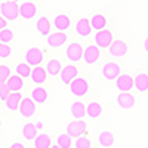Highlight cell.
Masks as SVG:
<instances>
[{
	"instance_id": "6da1fadb",
	"label": "cell",
	"mask_w": 148,
	"mask_h": 148,
	"mask_svg": "<svg viewBox=\"0 0 148 148\" xmlns=\"http://www.w3.org/2000/svg\"><path fill=\"white\" fill-rule=\"evenodd\" d=\"M0 15L6 18L8 21H15L19 15V6L14 0H6L0 5Z\"/></svg>"
},
{
	"instance_id": "7a4b0ae2",
	"label": "cell",
	"mask_w": 148,
	"mask_h": 148,
	"mask_svg": "<svg viewBox=\"0 0 148 148\" xmlns=\"http://www.w3.org/2000/svg\"><path fill=\"white\" fill-rule=\"evenodd\" d=\"M68 88H70L71 95H74L76 98H82L89 92V83L83 77H76L68 84Z\"/></svg>"
},
{
	"instance_id": "3957f363",
	"label": "cell",
	"mask_w": 148,
	"mask_h": 148,
	"mask_svg": "<svg viewBox=\"0 0 148 148\" xmlns=\"http://www.w3.org/2000/svg\"><path fill=\"white\" fill-rule=\"evenodd\" d=\"M83 51H84V49L82 47L80 43L73 42L65 49V56H67V59L70 61V62H73V64L74 62H79V61L83 59Z\"/></svg>"
},
{
	"instance_id": "277c9868",
	"label": "cell",
	"mask_w": 148,
	"mask_h": 148,
	"mask_svg": "<svg viewBox=\"0 0 148 148\" xmlns=\"http://www.w3.org/2000/svg\"><path fill=\"white\" fill-rule=\"evenodd\" d=\"M67 39H68V36L65 34V31H56L46 37V45L51 49H59L65 45Z\"/></svg>"
},
{
	"instance_id": "5b68a950",
	"label": "cell",
	"mask_w": 148,
	"mask_h": 148,
	"mask_svg": "<svg viewBox=\"0 0 148 148\" xmlns=\"http://www.w3.org/2000/svg\"><path fill=\"white\" fill-rule=\"evenodd\" d=\"M101 56V51L96 45H89L83 51V61L86 65H95Z\"/></svg>"
},
{
	"instance_id": "8992f818",
	"label": "cell",
	"mask_w": 148,
	"mask_h": 148,
	"mask_svg": "<svg viewBox=\"0 0 148 148\" xmlns=\"http://www.w3.org/2000/svg\"><path fill=\"white\" fill-rule=\"evenodd\" d=\"M93 42L98 47L101 49H108L110 45L113 43V33L108 31V30H101V31H96V34L93 36Z\"/></svg>"
},
{
	"instance_id": "52a82bcc",
	"label": "cell",
	"mask_w": 148,
	"mask_h": 148,
	"mask_svg": "<svg viewBox=\"0 0 148 148\" xmlns=\"http://www.w3.org/2000/svg\"><path fill=\"white\" fill-rule=\"evenodd\" d=\"M101 74H102V77L105 79V80H110V82H113V80H116L120 74H121V68H120V65L117 64V62H107L104 67H102V70H101Z\"/></svg>"
},
{
	"instance_id": "ba28073f",
	"label": "cell",
	"mask_w": 148,
	"mask_h": 148,
	"mask_svg": "<svg viewBox=\"0 0 148 148\" xmlns=\"http://www.w3.org/2000/svg\"><path fill=\"white\" fill-rule=\"evenodd\" d=\"M86 132V121L82 119H76L67 125V133L73 138H79Z\"/></svg>"
},
{
	"instance_id": "9c48e42d",
	"label": "cell",
	"mask_w": 148,
	"mask_h": 148,
	"mask_svg": "<svg viewBox=\"0 0 148 148\" xmlns=\"http://www.w3.org/2000/svg\"><path fill=\"white\" fill-rule=\"evenodd\" d=\"M114 82L119 92H130L135 88V79H132V76L129 74H120Z\"/></svg>"
},
{
	"instance_id": "30bf717a",
	"label": "cell",
	"mask_w": 148,
	"mask_h": 148,
	"mask_svg": "<svg viewBox=\"0 0 148 148\" xmlns=\"http://www.w3.org/2000/svg\"><path fill=\"white\" fill-rule=\"evenodd\" d=\"M36 102L31 99V98H22V101L19 104V114L24 119H30L34 116L36 113Z\"/></svg>"
},
{
	"instance_id": "8fae6325",
	"label": "cell",
	"mask_w": 148,
	"mask_h": 148,
	"mask_svg": "<svg viewBox=\"0 0 148 148\" xmlns=\"http://www.w3.org/2000/svg\"><path fill=\"white\" fill-rule=\"evenodd\" d=\"M127 45L126 42H123V40H113V43L110 45L108 47V52L111 56H114V58H121V56H125L127 53Z\"/></svg>"
},
{
	"instance_id": "7c38bea8",
	"label": "cell",
	"mask_w": 148,
	"mask_h": 148,
	"mask_svg": "<svg viewBox=\"0 0 148 148\" xmlns=\"http://www.w3.org/2000/svg\"><path fill=\"white\" fill-rule=\"evenodd\" d=\"M43 61V52L39 47H30L25 52V62H28L31 67H37L40 65V62Z\"/></svg>"
},
{
	"instance_id": "4fadbf2b",
	"label": "cell",
	"mask_w": 148,
	"mask_h": 148,
	"mask_svg": "<svg viewBox=\"0 0 148 148\" xmlns=\"http://www.w3.org/2000/svg\"><path fill=\"white\" fill-rule=\"evenodd\" d=\"M37 15V6L33 2H24L19 5V16L22 19H33Z\"/></svg>"
},
{
	"instance_id": "5bb4252c",
	"label": "cell",
	"mask_w": 148,
	"mask_h": 148,
	"mask_svg": "<svg viewBox=\"0 0 148 148\" xmlns=\"http://www.w3.org/2000/svg\"><path fill=\"white\" fill-rule=\"evenodd\" d=\"M92 25H90V19L88 18H80L76 24V34L80 36L82 39H86L92 34Z\"/></svg>"
},
{
	"instance_id": "9a60e30c",
	"label": "cell",
	"mask_w": 148,
	"mask_h": 148,
	"mask_svg": "<svg viewBox=\"0 0 148 148\" xmlns=\"http://www.w3.org/2000/svg\"><path fill=\"white\" fill-rule=\"evenodd\" d=\"M59 77H61V82L64 84H70L74 79L77 77V67H74L73 64H68L65 67H62L59 73Z\"/></svg>"
},
{
	"instance_id": "2e32d148",
	"label": "cell",
	"mask_w": 148,
	"mask_h": 148,
	"mask_svg": "<svg viewBox=\"0 0 148 148\" xmlns=\"http://www.w3.org/2000/svg\"><path fill=\"white\" fill-rule=\"evenodd\" d=\"M117 105L121 110H130L135 105V96L130 92H120L117 95Z\"/></svg>"
},
{
	"instance_id": "e0dca14e",
	"label": "cell",
	"mask_w": 148,
	"mask_h": 148,
	"mask_svg": "<svg viewBox=\"0 0 148 148\" xmlns=\"http://www.w3.org/2000/svg\"><path fill=\"white\" fill-rule=\"evenodd\" d=\"M22 101V95L19 92H10L6 99H5V104H6V108L9 111H18L19 110V104Z\"/></svg>"
},
{
	"instance_id": "ac0fdd59",
	"label": "cell",
	"mask_w": 148,
	"mask_h": 148,
	"mask_svg": "<svg viewBox=\"0 0 148 148\" xmlns=\"http://www.w3.org/2000/svg\"><path fill=\"white\" fill-rule=\"evenodd\" d=\"M46 77H47V71H46V68H43V67H40V65L34 67L33 71H31V76H30L31 82H33L36 86H42V84L46 82Z\"/></svg>"
},
{
	"instance_id": "d6986e66",
	"label": "cell",
	"mask_w": 148,
	"mask_h": 148,
	"mask_svg": "<svg viewBox=\"0 0 148 148\" xmlns=\"http://www.w3.org/2000/svg\"><path fill=\"white\" fill-rule=\"evenodd\" d=\"M30 98L37 104V105H42L47 101V98H49V93L47 90L43 88V86H36V88L31 90V95Z\"/></svg>"
},
{
	"instance_id": "ffe728a7",
	"label": "cell",
	"mask_w": 148,
	"mask_h": 148,
	"mask_svg": "<svg viewBox=\"0 0 148 148\" xmlns=\"http://www.w3.org/2000/svg\"><path fill=\"white\" fill-rule=\"evenodd\" d=\"M53 27L58 31H67L71 27V18L67 14H58L53 18Z\"/></svg>"
},
{
	"instance_id": "44dd1931",
	"label": "cell",
	"mask_w": 148,
	"mask_h": 148,
	"mask_svg": "<svg viewBox=\"0 0 148 148\" xmlns=\"http://www.w3.org/2000/svg\"><path fill=\"white\" fill-rule=\"evenodd\" d=\"M104 113V107L99 104V102H89L88 105H86V116H88L89 119H99L101 114Z\"/></svg>"
},
{
	"instance_id": "7402d4cb",
	"label": "cell",
	"mask_w": 148,
	"mask_h": 148,
	"mask_svg": "<svg viewBox=\"0 0 148 148\" xmlns=\"http://www.w3.org/2000/svg\"><path fill=\"white\" fill-rule=\"evenodd\" d=\"M36 28H37V31H39L42 36H49V34H51L52 24H51V21H49L47 16L42 15L39 19L36 21Z\"/></svg>"
},
{
	"instance_id": "603a6c76",
	"label": "cell",
	"mask_w": 148,
	"mask_h": 148,
	"mask_svg": "<svg viewBox=\"0 0 148 148\" xmlns=\"http://www.w3.org/2000/svg\"><path fill=\"white\" fill-rule=\"evenodd\" d=\"M37 135H39V129L34 123H25V125L22 126V136L24 139L27 141H34L37 138Z\"/></svg>"
},
{
	"instance_id": "cb8c5ba5",
	"label": "cell",
	"mask_w": 148,
	"mask_h": 148,
	"mask_svg": "<svg viewBox=\"0 0 148 148\" xmlns=\"http://www.w3.org/2000/svg\"><path fill=\"white\" fill-rule=\"evenodd\" d=\"M8 88L10 89V92H19L22 88H24V79L21 76H18V74H15V76H10L8 80Z\"/></svg>"
},
{
	"instance_id": "d4e9b609",
	"label": "cell",
	"mask_w": 148,
	"mask_h": 148,
	"mask_svg": "<svg viewBox=\"0 0 148 148\" xmlns=\"http://www.w3.org/2000/svg\"><path fill=\"white\" fill-rule=\"evenodd\" d=\"M135 88L138 92L145 93L148 90V74L145 73H139L136 77H135Z\"/></svg>"
},
{
	"instance_id": "484cf974",
	"label": "cell",
	"mask_w": 148,
	"mask_h": 148,
	"mask_svg": "<svg viewBox=\"0 0 148 148\" xmlns=\"http://www.w3.org/2000/svg\"><path fill=\"white\" fill-rule=\"evenodd\" d=\"M70 113L74 119H83L86 116V105L80 101L73 102L71 107H70Z\"/></svg>"
},
{
	"instance_id": "4316f807",
	"label": "cell",
	"mask_w": 148,
	"mask_h": 148,
	"mask_svg": "<svg viewBox=\"0 0 148 148\" xmlns=\"http://www.w3.org/2000/svg\"><path fill=\"white\" fill-rule=\"evenodd\" d=\"M90 25H92V28L95 31H101V30H104L107 27V18L104 15H101V14H95L90 18Z\"/></svg>"
},
{
	"instance_id": "83f0119b",
	"label": "cell",
	"mask_w": 148,
	"mask_h": 148,
	"mask_svg": "<svg viewBox=\"0 0 148 148\" xmlns=\"http://www.w3.org/2000/svg\"><path fill=\"white\" fill-rule=\"evenodd\" d=\"M98 142H99L101 147L104 148H108V147H113L114 144V135L111 133L110 130H104L98 135Z\"/></svg>"
},
{
	"instance_id": "f1b7e54d",
	"label": "cell",
	"mask_w": 148,
	"mask_h": 148,
	"mask_svg": "<svg viewBox=\"0 0 148 148\" xmlns=\"http://www.w3.org/2000/svg\"><path fill=\"white\" fill-rule=\"evenodd\" d=\"M51 145H52V138L47 133L37 135V138L34 139V148H51Z\"/></svg>"
},
{
	"instance_id": "f546056e",
	"label": "cell",
	"mask_w": 148,
	"mask_h": 148,
	"mask_svg": "<svg viewBox=\"0 0 148 148\" xmlns=\"http://www.w3.org/2000/svg\"><path fill=\"white\" fill-rule=\"evenodd\" d=\"M61 70H62V64H61L59 59H51V61H49V62L46 64V71L51 74L52 77L59 76Z\"/></svg>"
},
{
	"instance_id": "4dcf8cb0",
	"label": "cell",
	"mask_w": 148,
	"mask_h": 148,
	"mask_svg": "<svg viewBox=\"0 0 148 148\" xmlns=\"http://www.w3.org/2000/svg\"><path fill=\"white\" fill-rule=\"evenodd\" d=\"M56 144L61 148H71L73 147V136H70L67 132L61 133V135H58V138H56Z\"/></svg>"
},
{
	"instance_id": "1f68e13d",
	"label": "cell",
	"mask_w": 148,
	"mask_h": 148,
	"mask_svg": "<svg viewBox=\"0 0 148 148\" xmlns=\"http://www.w3.org/2000/svg\"><path fill=\"white\" fill-rule=\"evenodd\" d=\"M31 65L28 64V62H19L18 65H16V74L18 76H21L22 79H27V77H30L31 76Z\"/></svg>"
},
{
	"instance_id": "d6a6232c",
	"label": "cell",
	"mask_w": 148,
	"mask_h": 148,
	"mask_svg": "<svg viewBox=\"0 0 148 148\" xmlns=\"http://www.w3.org/2000/svg\"><path fill=\"white\" fill-rule=\"evenodd\" d=\"M14 33H12L9 28H3V30H0V42L2 43H10L12 40H14Z\"/></svg>"
},
{
	"instance_id": "836d02e7",
	"label": "cell",
	"mask_w": 148,
	"mask_h": 148,
	"mask_svg": "<svg viewBox=\"0 0 148 148\" xmlns=\"http://www.w3.org/2000/svg\"><path fill=\"white\" fill-rule=\"evenodd\" d=\"M77 141L74 142V145H76V148H90L92 147V142L89 138H84V136H79L76 138Z\"/></svg>"
},
{
	"instance_id": "e575fe53",
	"label": "cell",
	"mask_w": 148,
	"mask_h": 148,
	"mask_svg": "<svg viewBox=\"0 0 148 148\" xmlns=\"http://www.w3.org/2000/svg\"><path fill=\"white\" fill-rule=\"evenodd\" d=\"M10 53H12V49L9 47V45L0 42V58H2V59L8 58V56H10Z\"/></svg>"
},
{
	"instance_id": "d590c367",
	"label": "cell",
	"mask_w": 148,
	"mask_h": 148,
	"mask_svg": "<svg viewBox=\"0 0 148 148\" xmlns=\"http://www.w3.org/2000/svg\"><path fill=\"white\" fill-rule=\"evenodd\" d=\"M10 77V68L8 65H0V82H6Z\"/></svg>"
},
{
	"instance_id": "8d00e7d4",
	"label": "cell",
	"mask_w": 148,
	"mask_h": 148,
	"mask_svg": "<svg viewBox=\"0 0 148 148\" xmlns=\"http://www.w3.org/2000/svg\"><path fill=\"white\" fill-rule=\"evenodd\" d=\"M9 93H10V89L8 88V83L6 82H0V99L5 101Z\"/></svg>"
},
{
	"instance_id": "74e56055",
	"label": "cell",
	"mask_w": 148,
	"mask_h": 148,
	"mask_svg": "<svg viewBox=\"0 0 148 148\" xmlns=\"http://www.w3.org/2000/svg\"><path fill=\"white\" fill-rule=\"evenodd\" d=\"M6 21H8L6 18H3L2 15H0V30H3V28H6V24H8Z\"/></svg>"
},
{
	"instance_id": "f35d334b",
	"label": "cell",
	"mask_w": 148,
	"mask_h": 148,
	"mask_svg": "<svg viewBox=\"0 0 148 148\" xmlns=\"http://www.w3.org/2000/svg\"><path fill=\"white\" fill-rule=\"evenodd\" d=\"M9 148H25V147H24V144H21V142H14Z\"/></svg>"
},
{
	"instance_id": "ab89813d",
	"label": "cell",
	"mask_w": 148,
	"mask_h": 148,
	"mask_svg": "<svg viewBox=\"0 0 148 148\" xmlns=\"http://www.w3.org/2000/svg\"><path fill=\"white\" fill-rule=\"evenodd\" d=\"M144 49H145V52H148V37L144 40Z\"/></svg>"
},
{
	"instance_id": "60d3db41",
	"label": "cell",
	"mask_w": 148,
	"mask_h": 148,
	"mask_svg": "<svg viewBox=\"0 0 148 148\" xmlns=\"http://www.w3.org/2000/svg\"><path fill=\"white\" fill-rule=\"evenodd\" d=\"M36 126H37V129H42V127H43V125H42V123H40V121H39V123H37V125H36Z\"/></svg>"
},
{
	"instance_id": "b9f144b4",
	"label": "cell",
	"mask_w": 148,
	"mask_h": 148,
	"mask_svg": "<svg viewBox=\"0 0 148 148\" xmlns=\"http://www.w3.org/2000/svg\"><path fill=\"white\" fill-rule=\"evenodd\" d=\"M51 148H61V147H59V145L56 144V145H51Z\"/></svg>"
},
{
	"instance_id": "7bdbcfd3",
	"label": "cell",
	"mask_w": 148,
	"mask_h": 148,
	"mask_svg": "<svg viewBox=\"0 0 148 148\" xmlns=\"http://www.w3.org/2000/svg\"><path fill=\"white\" fill-rule=\"evenodd\" d=\"M0 127H2V119H0Z\"/></svg>"
},
{
	"instance_id": "ee69618b",
	"label": "cell",
	"mask_w": 148,
	"mask_h": 148,
	"mask_svg": "<svg viewBox=\"0 0 148 148\" xmlns=\"http://www.w3.org/2000/svg\"><path fill=\"white\" fill-rule=\"evenodd\" d=\"M0 61H2V58H0Z\"/></svg>"
},
{
	"instance_id": "f6af8a7d",
	"label": "cell",
	"mask_w": 148,
	"mask_h": 148,
	"mask_svg": "<svg viewBox=\"0 0 148 148\" xmlns=\"http://www.w3.org/2000/svg\"><path fill=\"white\" fill-rule=\"evenodd\" d=\"M101 148H104V147H101Z\"/></svg>"
},
{
	"instance_id": "bcb514c9",
	"label": "cell",
	"mask_w": 148,
	"mask_h": 148,
	"mask_svg": "<svg viewBox=\"0 0 148 148\" xmlns=\"http://www.w3.org/2000/svg\"><path fill=\"white\" fill-rule=\"evenodd\" d=\"M0 101H2V99H0Z\"/></svg>"
}]
</instances>
